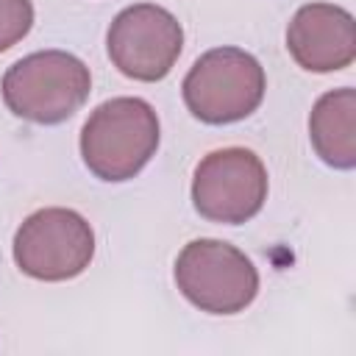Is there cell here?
Wrapping results in <instances>:
<instances>
[{"mask_svg": "<svg viewBox=\"0 0 356 356\" xmlns=\"http://www.w3.org/2000/svg\"><path fill=\"white\" fill-rule=\"evenodd\" d=\"M111 64L134 81H161L184 50V28L178 17L156 3L122 8L106 33Z\"/></svg>", "mask_w": 356, "mask_h": 356, "instance_id": "52a82bcc", "label": "cell"}, {"mask_svg": "<svg viewBox=\"0 0 356 356\" xmlns=\"http://www.w3.org/2000/svg\"><path fill=\"white\" fill-rule=\"evenodd\" d=\"M33 25L31 0H0V53L28 36Z\"/></svg>", "mask_w": 356, "mask_h": 356, "instance_id": "30bf717a", "label": "cell"}, {"mask_svg": "<svg viewBox=\"0 0 356 356\" xmlns=\"http://www.w3.org/2000/svg\"><path fill=\"white\" fill-rule=\"evenodd\" d=\"M286 50L309 72H337L356 58V25L350 11L334 3H306L286 28Z\"/></svg>", "mask_w": 356, "mask_h": 356, "instance_id": "ba28073f", "label": "cell"}, {"mask_svg": "<svg viewBox=\"0 0 356 356\" xmlns=\"http://www.w3.org/2000/svg\"><path fill=\"white\" fill-rule=\"evenodd\" d=\"M159 147V117L142 97H111L100 103L81 128V156L100 181L134 178Z\"/></svg>", "mask_w": 356, "mask_h": 356, "instance_id": "6da1fadb", "label": "cell"}, {"mask_svg": "<svg viewBox=\"0 0 356 356\" xmlns=\"http://www.w3.org/2000/svg\"><path fill=\"white\" fill-rule=\"evenodd\" d=\"M175 284L206 314H239L259 295V270L222 239H192L175 259Z\"/></svg>", "mask_w": 356, "mask_h": 356, "instance_id": "277c9868", "label": "cell"}, {"mask_svg": "<svg viewBox=\"0 0 356 356\" xmlns=\"http://www.w3.org/2000/svg\"><path fill=\"white\" fill-rule=\"evenodd\" d=\"M309 139L328 167H356V89H331L314 103L309 114Z\"/></svg>", "mask_w": 356, "mask_h": 356, "instance_id": "9c48e42d", "label": "cell"}, {"mask_svg": "<svg viewBox=\"0 0 356 356\" xmlns=\"http://www.w3.org/2000/svg\"><path fill=\"white\" fill-rule=\"evenodd\" d=\"M0 89L11 114L39 125H56L86 103L92 75L89 67L67 50H39L11 64Z\"/></svg>", "mask_w": 356, "mask_h": 356, "instance_id": "7a4b0ae2", "label": "cell"}, {"mask_svg": "<svg viewBox=\"0 0 356 356\" xmlns=\"http://www.w3.org/2000/svg\"><path fill=\"white\" fill-rule=\"evenodd\" d=\"M184 103L200 122L228 125L250 117L267 89L264 67L242 47L206 50L184 78Z\"/></svg>", "mask_w": 356, "mask_h": 356, "instance_id": "3957f363", "label": "cell"}, {"mask_svg": "<svg viewBox=\"0 0 356 356\" xmlns=\"http://www.w3.org/2000/svg\"><path fill=\"white\" fill-rule=\"evenodd\" d=\"M267 170L248 147H222L200 159L192 178V203L209 222L239 225L261 211Z\"/></svg>", "mask_w": 356, "mask_h": 356, "instance_id": "8992f818", "label": "cell"}, {"mask_svg": "<svg viewBox=\"0 0 356 356\" xmlns=\"http://www.w3.org/2000/svg\"><path fill=\"white\" fill-rule=\"evenodd\" d=\"M92 256L95 231L72 209H39L14 234V261L36 281H70L89 267Z\"/></svg>", "mask_w": 356, "mask_h": 356, "instance_id": "5b68a950", "label": "cell"}]
</instances>
